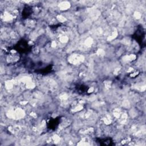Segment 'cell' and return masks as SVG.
<instances>
[{
	"mask_svg": "<svg viewBox=\"0 0 146 146\" xmlns=\"http://www.w3.org/2000/svg\"><path fill=\"white\" fill-rule=\"evenodd\" d=\"M145 32L143 26L139 25L137 26L136 30L134 33L132 35V38L139 45L140 48H143L145 46Z\"/></svg>",
	"mask_w": 146,
	"mask_h": 146,
	"instance_id": "obj_1",
	"label": "cell"
},
{
	"mask_svg": "<svg viewBox=\"0 0 146 146\" xmlns=\"http://www.w3.org/2000/svg\"><path fill=\"white\" fill-rule=\"evenodd\" d=\"M88 87L84 84H78L75 86V90L79 94H85L88 91Z\"/></svg>",
	"mask_w": 146,
	"mask_h": 146,
	"instance_id": "obj_7",
	"label": "cell"
},
{
	"mask_svg": "<svg viewBox=\"0 0 146 146\" xmlns=\"http://www.w3.org/2000/svg\"><path fill=\"white\" fill-rule=\"evenodd\" d=\"M33 7L31 6L26 5L22 11V17L23 19L28 18L33 13Z\"/></svg>",
	"mask_w": 146,
	"mask_h": 146,
	"instance_id": "obj_5",
	"label": "cell"
},
{
	"mask_svg": "<svg viewBox=\"0 0 146 146\" xmlns=\"http://www.w3.org/2000/svg\"><path fill=\"white\" fill-rule=\"evenodd\" d=\"M53 70L52 64H49L46 67H43L42 68H38L34 70V72L37 74H40L42 75H47L50 74Z\"/></svg>",
	"mask_w": 146,
	"mask_h": 146,
	"instance_id": "obj_6",
	"label": "cell"
},
{
	"mask_svg": "<svg viewBox=\"0 0 146 146\" xmlns=\"http://www.w3.org/2000/svg\"><path fill=\"white\" fill-rule=\"evenodd\" d=\"M95 141L96 143H98L99 145H115V143H114L113 139L110 137H104V138L97 137L95 139Z\"/></svg>",
	"mask_w": 146,
	"mask_h": 146,
	"instance_id": "obj_4",
	"label": "cell"
},
{
	"mask_svg": "<svg viewBox=\"0 0 146 146\" xmlns=\"http://www.w3.org/2000/svg\"><path fill=\"white\" fill-rule=\"evenodd\" d=\"M32 48L33 46L29 44L28 41L25 39L19 40L13 47L14 50L21 54L29 53Z\"/></svg>",
	"mask_w": 146,
	"mask_h": 146,
	"instance_id": "obj_2",
	"label": "cell"
},
{
	"mask_svg": "<svg viewBox=\"0 0 146 146\" xmlns=\"http://www.w3.org/2000/svg\"><path fill=\"white\" fill-rule=\"evenodd\" d=\"M60 120L61 119L60 116H58L55 118L50 119L47 123V128L51 131L55 130L58 128Z\"/></svg>",
	"mask_w": 146,
	"mask_h": 146,
	"instance_id": "obj_3",
	"label": "cell"
}]
</instances>
